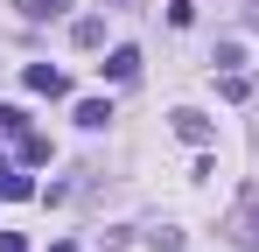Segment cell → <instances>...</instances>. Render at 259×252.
Masks as SVG:
<instances>
[{"label":"cell","mask_w":259,"mask_h":252,"mask_svg":"<svg viewBox=\"0 0 259 252\" xmlns=\"http://www.w3.org/2000/svg\"><path fill=\"white\" fill-rule=\"evenodd\" d=\"M224 238H231V252H259V182L238 189V203L224 217Z\"/></svg>","instance_id":"obj_1"},{"label":"cell","mask_w":259,"mask_h":252,"mask_svg":"<svg viewBox=\"0 0 259 252\" xmlns=\"http://www.w3.org/2000/svg\"><path fill=\"white\" fill-rule=\"evenodd\" d=\"M98 77H112V84H126V77H140V49H112V56L98 63Z\"/></svg>","instance_id":"obj_2"},{"label":"cell","mask_w":259,"mask_h":252,"mask_svg":"<svg viewBox=\"0 0 259 252\" xmlns=\"http://www.w3.org/2000/svg\"><path fill=\"white\" fill-rule=\"evenodd\" d=\"M28 91H42V98H63V91H70V77H63V70H49V63H28Z\"/></svg>","instance_id":"obj_3"},{"label":"cell","mask_w":259,"mask_h":252,"mask_svg":"<svg viewBox=\"0 0 259 252\" xmlns=\"http://www.w3.org/2000/svg\"><path fill=\"white\" fill-rule=\"evenodd\" d=\"M0 196H7V203H28V196H35V182H28L21 168H7V161H0Z\"/></svg>","instance_id":"obj_4"},{"label":"cell","mask_w":259,"mask_h":252,"mask_svg":"<svg viewBox=\"0 0 259 252\" xmlns=\"http://www.w3.org/2000/svg\"><path fill=\"white\" fill-rule=\"evenodd\" d=\"M175 133H182L189 147H210V119H203V112H175Z\"/></svg>","instance_id":"obj_5"},{"label":"cell","mask_w":259,"mask_h":252,"mask_svg":"<svg viewBox=\"0 0 259 252\" xmlns=\"http://www.w3.org/2000/svg\"><path fill=\"white\" fill-rule=\"evenodd\" d=\"M14 7H21V14H28V21H56V14H63V7H70V0H14Z\"/></svg>","instance_id":"obj_6"},{"label":"cell","mask_w":259,"mask_h":252,"mask_svg":"<svg viewBox=\"0 0 259 252\" xmlns=\"http://www.w3.org/2000/svg\"><path fill=\"white\" fill-rule=\"evenodd\" d=\"M105 119H112V105H105V98H84V105H77V126H91V133H98Z\"/></svg>","instance_id":"obj_7"},{"label":"cell","mask_w":259,"mask_h":252,"mask_svg":"<svg viewBox=\"0 0 259 252\" xmlns=\"http://www.w3.org/2000/svg\"><path fill=\"white\" fill-rule=\"evenodd\" d=\"M70 35H77V49H98V42H105V21H91V14H84Z\"/></svg>","instance_id":"obj_8"},{"label":"cell","mask_w":259,"mask_h":252,"mask_svg":"<svg viewBox=\"0 0 259 252\" xmlns=\"http://www.w3.org/2000/svg\"><path fill=\"white\" fill-rule=\"evenodd\" d=\"M0 133H14V140H21V133H28V112H21V105H0Z\"/></svg>","instance_id":"obj_9"},{"label":"cell","mask_w":259,"mask_h":252,"mask_svg":"<svg viewBox=\"0 0 259 252\" xmlns=\"http://www.w3.org/2000/svg\"><path fill=\"white\" fill-rule=\"evenodd\" d=\"M21 161H49V140H42V133H21Z\"/></svg>","instance_id":"obj_10"},{"label":"cell","mask_w":259,"mask_h":252,"mask_svg":"<svg viewBox=\"0 0 259 252\" xmlns=\"http://www.w3.org/2000/svg\"><path fill=\"white\" fill-rule=\"evenodd\" d=\"M147 245H154V252H182V231H168V224H161V231H147Z\"/></svg>","instance_id":"obj_11"},{"label":"cell","mask_w":259,"mask_h":252,"mask_svg":"<svg viewBox=\"0 0 259 252\" xmlns=\"http://www.w3.org/2000/svg\"><path fill=\"white\" fill-rule=\"evenodd\" d=\"M0 252H28V238L21 231H0Z\"/></svg>","instance_id":"obj_12"},{"label":"cell","mask_w":259,"mask_h":252,"mask_svg":"<svg viewBox=\"0 0 259 252\" xmlns=\"http://www.w3.org/2000/svg\"><path fill=\"white\" fill-rule=\"evenodd\" d=\"M49 252H77V245H70V238H56V245H49Z\"/></svg>","instance_id":"obj_13"}]
</instances>
